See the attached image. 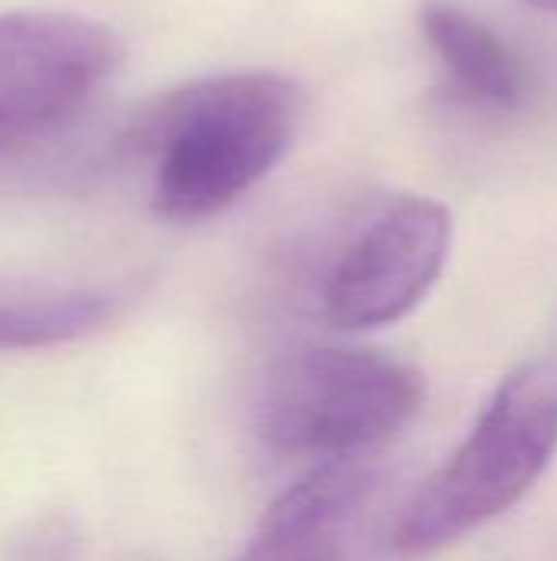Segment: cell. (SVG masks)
<instances>
[{
  "instance_id": "cell-1",
  "label": "cell",
  "mask_w": 557,
  "mask_h": 561,
  "mask_svg": "<svg viewBox=\"0 0 557 561\" xmlns=\"http://www.w3.org/2000/svg\"><path fill=\"white\" fill-rule=\"evenodd\" d=\"M302 108L299 82L269 69L207 76L148 105L128 145L154 158V210L197 224L233 207L286 158Z\"/></svg>"
},
{
  "instance_id": "cell-2",
  "label": "cell",
  "mask_w": 557,
  "mask_h": 561,
  "mask_svg": "<svg viewBox=\"0 0 557 561\" xmlns=\"http://www.w3.org/2000/svg\"><path fill=\"white\" fill-rule=\"evenodd\" d=\"M557 457V362L515 368L453 457L410 496L391 546L430 559L519 506Z\"/></svg>"
},
{
  "instance_id": "cell-3",
  "label": "cell",
  "mask_w": 557,
  "mask_h": 561,
  "mask_svg": "<svg viewBox=\"0 0 557 561\" xmlns=\"http://www.w3.org/2000/svg\"><path fill=\"white\" fill-rule=\"evenodd\" d=\"M423 375L384 352L309 345L282 355L259 385L253 427L282 457L345 460L401 434L423 408Z\"/></svg>"
},
{
  "instance_id": "cell-4",
  "label": "cell",
  "mask_w": 557,
  "mask_h": 561,
  "mask_svg": "<svg viewBox=\"0 0 557 561\" xmlns=\"http://www.w3.org/2000/svg\"><path fill=\"white\" fill-rule=\"evenodd\" d=\"M121 39L62 10L0 16V161L69 125L112 79Z\"/></svg>"
},
{
  "instance_id": "cell-5",
  "label": "cell",
  "mask_w": 557,
  "mask_h": 561,
  "mask_svg": "<svg viewBox=\"0 0 557 561\" xmlns=\"http://www.w3.org/2000/svg\"><path fill=\"white\" fill-rule=\"evenodd\" d=\"M453 247V214L433 197L384 207L338 256L322 312L338 332H371L407 319L437 286Z\"/></svg>"
},
{
  "instance_id": "cell-6",
  "label": "cell",
  "mask_w": 557,
  "mask_h": 561,
  "mask_svg": "<svg viewBox=\"0 0 557 561\" xmlns=\"http://www.w3.org/2000/svg\"><path fill=\"white\" fill-rule=\"evenodd\" d=\"M381 493L368 460H325L269 503L236 561H364Z\"/></svg>"
},
{
  "instance_id": "cell-7",
  "label": "cell",
  "mask_w": 557,
  "mask_h": 561,
  "mask_svg": "<svg viewBox=\"0 0 557 561\" xmlns=\"http://www.w3.org/2000/svg\"><path fill=\"white\" fill-rule=\"evenodd\" d=\"M125 309V293L43 279H0V352L56 348L102 332Z\"/></svg>"
},
{
  "instance_id": "cell-8",
  "label": "cell",
  "mask_w": 557,
  "mask_h": 561,
  "mask_svg": "<svg viewBox=\"0 0 557 561\" xmlns=\"http://www.w3.org/2000/svg\"><path fill=\"white\" fill-rule=\"evenodd\" d=\"M423 36L463 99L489 112H512L522 105V66L506 39L483 20L456 3L433 0L423 7Z\"/></svg>"
},
{
  "instance_id": "cell-9",
  "label": "cell",
  "mask_w": 557,
  "mask_h": 561,
  "mask_svg": "<svg viewBox=\"0 0 557 561\" xmlns=\"http://www.w3.org/2000/svg\"><path fill=\"white\" fill-rule=\"evenodd\" d=\"M525 3H532L535 10H542V13H552L557 16V0H525Z\"/></svg>"
}]
</instances>
